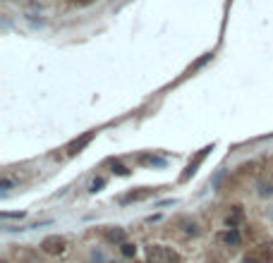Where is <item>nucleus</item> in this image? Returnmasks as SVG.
<instances>
[{
  "mask_svg": "<svg viewBox=\"0 0 273 263\" xmlns=\"http://www.w3.org/2000/svg\"><path fill=\"white\" fill-rule=\"evenodd\" d=\"M146 259L149 263H180L177 251H173L170 246H161V244H154L146 249Z\"/></svg>",
  "mask_w": 273,
  "mask_h": 263,
  "instance_id": "nucleus-1",
  "label": "nucleus"
},
{
  "mask_svg": "<svg viewBox=\"0 0 273 263\" xmlns=\"http://www.w3.org/2000/svg\"><path fill=\"white\" fill-rule=\"evenodd\" d=\"M225 244H233V246L240 244V232H237L235 228H230V230L225 232Z\"/></svg>",
  "mask_w": 273,
  "mask_h": 263,
  "instance_id": "nucleus-7",
  "label": "nucleus"
},
{
  "mask_svg": "<svg viewBox=\"0 0 273 263\" xmlns=\"http://www.w3.org/2000/svg\"><path fill=\"white\" fill-rule=\"evenodd\" d=\"M103 184H106V179H103V177H98V179H94V182H91V192H98V189H101Z\"/></svg>",
  "mask_w": 273,
  "mask_h": 263,
  "instance_id": "nucleus-11",
  "label": "nucleus"
},
{
  "mask_svg": "<svg viewBox=\"0 0 273 263\" xmlns=\"http://www.w3.org/2000/svg\"><path fill=\"white\" fill-rule=\"evenodd\" d=\"M113 173H117V175H130V170H127L125 165H120V163H115V165H113Z\"/></svg>",
  "mask_w": 273,
  "mask_h": 263,
  "instance_id": "nucleus-10",
  "label": "nucleus"
},
{
  "mask_svg": "<svg viewBox=\"0 0 273 263\" xmlns=\"http://www.w3.org/2000/svg\"><path fill=\"white\" fill-rule=\"evenodd\" d=\"M41 249L46 251V254H60L62 249H65V239L62 237H48V239H43V244H41Z\"/></svg>",
  "mask_w": 273,
  "mask_h": 263,
  "instance_id": "nucleus-2",
  "label": "nucleus"
},
{
  "mask_svg": "<svg viewBox=\"0 0 273 263\" xmlns=\"http://www.w3.org/2000/svg\"><path fill=\"white\" fill-rule=\"evenodd\" d=\"M77 5H89V2H94V0H75Z\"/></svg>",
  "mask_w": 273,
  "mask_h": 263,
  "instance_id": "nucleus-12",
  "label": "nucleus"
},
{
  "mask_svg": "<svg viewBox=\"0 0 273 263\" xmlns=\"http://www.w3.org/2000/svg\"><path fill=\"white\" fill-rule=\"evenodd\" d=\"M106 239L108 242H122L125 239V230H113V228H108L106 230Z\"/></svg>",
  "mask_w": 273,
  "mask_h": 263,
  "instance_id": "nucleus-6",
  "label": "nucleus"
},
{
  "mask_svg": "<svg viewBox=\"0 0 273 263\" xmlns=\"http://www.w3.org/2000/svg\"><path fill=\"white\" fill-rule=\"evenodd\" d=\"M94 134H96V132H86V134H84L82 139H77V141H72V144L67 146V153H70V156H75V153H79V151H82V148L86 146V144H89L91 139H94Z\"/></svg>",
  "mask_w": 273,
  "mask_h": 263,
  "instance_id": "nucleus-3",
  "label": "nucleus"
},
{
  "mask_svg": "<svg viewBox=\"0 0 273 263\" xmlns=\"http://www.w3.org/2000/svg\"><path fill=\"white\" fill-rule=\"evenodd\" d=\"M122 254H125L127 259H132V256L136 254V246H135V244H127V242H125V244H122Z\"/></svg>",
  "mask_w": 273,
  "mask_h": 263,
  "instance_id": "nucleus-9",
  "label": "nucleus"
},
{
  "mask_svg": "<svg viewBox=\"0 0 273 263\" xmlns=\"http://www.w3.org/2000/svg\"><path fill=\"white\" fill-rule=\"evenodd\" d=\"M139 163H149V165H165L163 158H156V156H141Z\"/></svg>",
  "mask_w": 273,
  "mask_h": 263,
  "instance_id": "nucleus-8",
  "label": "nucleus"
},
{
  "mask_svg": "<svg viewBox=\"0 0 273 263\" xmlns=\"http://www.w3.org/2000/svg\"><path fill=\"white\" fill-rule=\"evenodd\" d=\"M242 263H259V261H256V259H245Z\"/></svg>",
  "mask_w": 273,
  "mask_h": 263,
  "instance_id": "nucleus-13",
  "label": "nucleus"
},
{
  "mask_svg": "<svg viewBox=\"0 0 273 263\" xmlns=\"http://www.w3.org/2000/svg\"><path fill=\"white\" fill-rule=\"evenodd\" d=\"M209 151H211V146H209V148H204V151H199V156H196L194 160H190V165H187V170H185V175H182V179H187L190 175H194V173H196L199 163H201V160L206 158V153H209Z\"/></svg>",
  "mask_w": 273,
  "mask_h": 263,
  "instance_id": "nucleus-4",
  "label": "nucleus"
},
{
  "mask_svg": "<svg viewBox=\"0 0 273 263\" xmlns=\"http://www.w3.org/2000/svg\"><path fill=\"white\" fill-rule=\"evenodd\" d=\"M2 263H7V261H2Z\"/></svg>",
  "mask_w": 273,
  "mask_h": 263,
  "instance_id": "nucleus-14",
  "label": "nucleus"
},
{
  "mask_svg": "<svg viewBox=\"0 0 273 263\" xmlns=\"http://www.w3.org/2000/svg\"><path fill=\"white\" fill-rule=\"evenodd\" d=\"M151 194V189H144V192H132V194H127L125 199H122V204H130V201H139V199H146Z\"/></svg>",
  "mask_w": 273,
  "mask_h": 263,
  "instance_id": "nucleus-5",
  "label": "nucleus"
}]
</instances>
